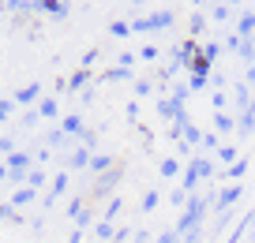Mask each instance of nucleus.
<instances>
[{
	"mask_svg": "<svg viewBox=\"0 0 255 243\" xmlns=\"http://www.w3.org/2000/svg\"><path fill=\"white\" fill-rule=\"evenodd\" d=\"M41 116H56V101H53V97H49V101H41Z\"/></svg>",
	"mask_w": 255,
	"mask_h": 243,
	"instance_id": "23",
	"label": "nucleus"
},
{
	"mask_svg": "<svg viewBox=\"0 0 255 243\" xmlns=\"http://www.w3.org/2000/svg\"><path fill=\"white\" fill-rule=\"evenodd\" d=\"M117 180H120V168H113V172H109V176H105V180H102V183L94 187V195H105V191H109V187H113Z\"/></svg>",
	"mask_w": 255,
	"mask_h": 243,
	"instance_id": "11",
	"label": "nucleus"
},
{
	"mask_svg": "<svg viewBox=\"0 0 255 243\" xmlns=\"http://www.w3.org/2000/svg\"><path fill=\"white\" fill-rule=\"evenodd\" d=\"M233 101H237V109L240 112H248V105H252V86H248V82H237V86H233Z\"/></svg>",
	"mask_w": 255,
	"mask_h": 243,
	"instance_id": "5",
	"label": "nucleus"
},
{
	"mask_svg": "<svg viewBox=\"0 0 255 243\" xmlns=\"http://www.w3.org/2000/svg\"><path fill=\"white\" fill-rule=\"evenodd\" d=\"M244 172H248V161H244V157H237V161H233V165L225 168V176H229V180H240Z\"/></svg>",
	"mask_w": 255,
	"mask_h": 243,
	"instance_id": "9",
	"label": "nucleus"
},
{
	"mask_svg": "<svg viewBox=\"0 0 255 243\" xmlns=\"http://www.w3.org/2000/svg\"><path fill=\"white\" fill-rule=\"evenodd\" d=\"M173 23V11H154L146 19H135V30H161V26Z\"/></svg>",
	"mask_w": 255,
	"mask_h": 243,
	"instance_id": "2",
	"label": "nucleus"
},
{
	"mask_svg": "<svg viewBox=\"0 0 255 243\" xmlns=\"http://www.w3.org/2000/svg\"><path fill=\"white\" fill-rule=\"evenodd\" d=\"M105 165H109V157H105V154H98L94 161H90V168H94V172H105Z\"/></svg>",
	"mask_w": 255,
	"mask_h": 243,
	"instance_id": "20",
	"label": "nucleus"
},
{
	"mask_svg": "<svg viewBox=\"0 0 255 243\" xmlns=\"http://www.w3.org/2000/svg\"><path fill=\"white\" fill-rule=\"evenodd\" d=\"M87 161H90V150H87V146H79L72 157H68V168H83Z\"/></svg>",
	"mask_w": 255,
	"mask_h": 243,
	"instance_id": "7",
	"label": "nucleus"
},
{
	"mask_svg": "<svg viewBox=\"0 0 255 243\" xmlns=\"http://www.w3.org/2000/svg\"><path fill=\"white\" fill-rule=\"evenodd\" d=\"M135 243H150V236H146V232H139V236H135Z\"/></svg>",
	"mask_w": 255,
	"mask_h": 243,
	"instance_id": "28",
	"label": "nucleus"
},
{
	"mask_svg": "<svg viewBox=\"0 0 255 243\" xmlns=\"http://www.w3.org/2000/svg\"><path fill=\"white\" fill-rule=\"evenodd\" d=\"M158 243H180V236H176V232H161Z\"/></svg>",
	"mask_w": 255,
	"mask_h": 243,
	"instance_id": "26",
	"label": "nucleus"
},
{
	"mask_svg": "<svg viewBox=\"0 0 255 243\" xmlns=\"http://www.w3.org/2000/svg\"><path fill=\"white\" fill-rule=\"evenodd\" d=\"M203 30H207V19L195 11V15H191V34H203Z\"/></svg>",
	"mask_w": 255,
	"mask_h": 243,
	"instance_id": "17",
	"label": "nucleus"
},
{
	"mask_svg": "<svg viewBox=\"0 0 255 243\" xmlns=\"http://www.w3.org/2000/svg\"><path fill=\"white\" fill-rule=\"evenodd\" d=\"M34 97H38V82H34V86H26V90H19V105H30Z\"/></svg>",
	"mask_w": 255,
	"mask_h": 243,
	"instance_id": "13",
	"label": "nucleus"
},
{
	"mask_svg": "<svg viewBox=\"0 0 255 243\" xmlns=\"http://www.w3.org/2000/svg\"><path fill=\"white\" fill-rule=\"evenodd\" d=\"M154 206H158V191H146V198H143V213H150Z\"/></svg>",
	"mask_w": 255,
	"mask_h": 243,
	"instance_id": "18",
	"label": "nucleus"
},
{
	"mask_svg": "<svg viewBox=\"0 0 255 243\" xmlns=\"http://www.w3.org/2000/svg\"><path fill=\"white\" fill-rule=\"evenodd\" d=\"M199 150H214V154H218V135H203Z\"/></svg>",
	"mask_w": 255,
	"mask_h": 243,
	"instance_id": "19",
	"label": "nucleus"
},
{
	"mask_svg": "<svg viewBox=\"0 0 255 243\" xmlns=\"http://www.w3.org/2000/svg\"><path fill=\"white\" fill-rule=\"evenodd\" d=\"M218 161H222V165L229 168L233 161H237V146H218Z\"/></svg>",
	"mask_w": 255,
	"mask_h": 243,
	"instance_id": "10",
	"label": "nucleus"
},
{
	"mask_svg": "<svg viewBox=\"0 0 255 243\" xmlns=\"http://www.w3.org/2000/svg\"><path fill=\"white\" fill-rule=\"evenodd\" d=\"M195 168H199V180H210V176H214V161H210V157H195Z\"/></svg>",
	"mask_w": 255,
	"mask_h": 243,
	"instance_id": "8",
	"label": "nucleus"
},
{
	"mask_svg": "<svg viewBox=\"0 0 255 243\" xmlns=\"http://www.w3.org/2000/svg\"><path fill=\"white\" fill-rule=\"evenodd\" d=\"M176 172H180V161H173V157L161 161V176H176Z\"/></svg>",
	"mask_w": 255,
	"mask_h": 243,
	"instance_id": "15",
	"label": "nucleus"
},
{
	"mask_svg": "<svg viewBox=\"0 0 255 243\" xmlns=\"http://www.w3.org/2000/svg\"><path fill=\"white\" fill-rule=\"evenodd\" d=\"M72 243H83V236H79V232H75V236H72Z\"/></svg>",
	"mask_w": 255,
	"mask_h": 243,
	"instance_id": "29",
	"label": "nucleus"
},
{
	"mask_svg": "<svg viewBox=\"0 0 255 243\" xmlns=\"http://www.w3.org/2000/svg\"><path fill=\"white\" fill-rule=\"evenodd\" d=\"M30 198H34V187H23V191H19V195H15V206H23V202H30Z\"/></svg>",
	"mask_w": 255,
	"mask_h": 243,
	"instance_id": "24",
	"label": "nucleus"
},
{
	"mask_svg": "<svg viewBox=\"0 0 255 243\" xmlns=\"http://www.w3.org/2000/svg\"><path fill=\"white\" fill-rule=\"evenodd\" d=\"M87 79H90V71H87V68H83V71H75V75H72V86H75V90H79V86H83V82H87Z\"/></svg>",
	"mask_w": 255,
	"mask_h": 243,
	"instance_id": "21",
	"label": "nucleus"
},
{
	"mask_svg": "<svg viewBox=\"0 0 255 243\" xmlns=\"http://www.w3.org/2000/svg\"><path fill=\"white\" fill-rule=\"evenodd\" d=\"M64 187H68V176H56V183H53V195H60ZM53 195H49V198H53Z\"/></svg>",
	"mask_w": 255,
	"mask_h": 243,
	"instance_id": "25",
	"label": "nucleus"
},
{
	"mask_svg": "<svg viewBox=\"0 0 255 243\" xmlns=\"http://www.w3.org/2000/svg\"><path fill=\"white\" fill-rule=\"evenodd\" d=\"M237 38H255V11H244V15L237 19Z\"/></svg>",
	"mask_w": 255,
	"mask_h": 243,
	"instance_id": "4",
	"label": "nucleus"
},
{
	"mask_svg": "<svg viewBox=\"0 0 255 243\" xmlns=\"http://www.w3.org/2000/svg\"><path fill=\"white\" fill-rule=\"evenodd\" d=\"M214 127L222 135H229L233 127H237V116H233V112H214Z\"/></svg>",
	"mask_w": 255,
	"mask_h": 243,
	"instance_id": "6",
	"label": "nucleus"
},
{
	"mask_svg": "<svg viewBox=\"0 0 255 243\" xmlns=\"http://www.w3.org/2000/svg\"><path fill=\"white\" fill-rule=\"evenodd\" d=\"M0 221H11V206H0Z\"/></svg>",
	"mask_w": 255,
	"mask_h": 243,
	"instance_id": "27",
	"label": "nucleus"
},
{
	"mask_svg": "<svg viewBox=\"0 0 255 243\" xmlns=\"http://www.w3.org/2000/svg\"><path fill=\"white\" fill-rule=\"evenodd\" d=\"M210 15H214V19H218V23H225V19H229V15H233V11H229V8H225V4H218V8H214V11H210Z\"/></svg>",
	"mask_w": 255,
	"mask_h": 243,
	"instance_id": "22",
	"label": "nucleus"
},
{
	"mask_svg": "<svg viewBox=\"0 0 255 243\" xmlns=\"http://www.w3.org/2000/svg\"><path fill=\"white\" fill-rule=\"evenodd\" d=\"M26 168H30V157H26V154H11L8 157V176H11V180H23Z\"/></svg>",
	"mask_w": 255,
	"mask_h": 243,
	"instance_id": "3",
	"label": "nucleus"
},
{
	"mask_svg": "<svg viewBox=\"0 0 255 243\" xmlns=\"http://www.w3.org/2000/svg\"><path fill=\"white\" fill-rule=\"evenodd\" d=\"M109 243H113V240H109Z\"/></svg>",
	"mask_w": 255,
	"mask_h": 243,
	"instance_id": "30",
	"label": "nucleus"
},
{
	"mask_svg": "<svg viewBox=\"0 0 255 243\" xmlns=\"http://www.w3.org/2000/svg\"><path fill=\"white\" fill-rule=\"evenodd\" d=\"M94 232L102 236V240H113V221H98V225H94Z\"/></svg>",
	"mask_w": 255,
	"mask_h": 243,
	"instance_id": "14",
	"label": "nucleus"
},
{
	"mask_svg": "<svg viewBox=\"0 0 255 243\" xmlns=\"http://www.w3.org/2000/svg\"><path fill=\"white\" fill-rule=\"evenodd\" d=\"M240 195H244V187H225L222 195H218V202H214V213L222 217V213H229L233 206L240 202Z\"/></svg>",
	"mask_w": 255,
	"mask_h": 243,
	"instance_id": "1",
	"label": "nucleus"
},
{
	"mask_svg": "<svg viewBox=\"0 0 255 243\" xmlns=\"http://www.w3.org/2000/svg\"><path fill=\"white\" fill-rule=\"evenodd\" d=\"M64 135H79L83 131V124H79V116H64V127H60Z\"/></svg>",
	"mask_w": 255,
	"mask_h": 243,
	"instance_id": "12",
	"label": "nucleus"
},
{
	"mask_svg": "<svg viewBox=\"0 0 255 243\" xmlns=\"http://www.w3.org/2000/svg\"><path fill=\"white\" fill-rule=\"evenodd\" d=\"M218 53H222V45H214V41H207V45H203V56H207L210 64L218 60Z\"/></svg>",
	"mask_w": 255,
	"mask_h": 243,
	"instance_id": "16",
	"label": "nucleus"
}]
</instances>
